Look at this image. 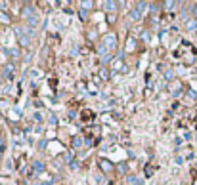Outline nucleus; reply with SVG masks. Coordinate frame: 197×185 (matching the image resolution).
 <instances>
[{"label": "nucleus", "instance_id": "f257e3e1", "mask_svg": "<svg viewBox=\"0 0 197 185\" xmlns=\"http://www.w3.org/2000/svg\"><path fill=\"white\" fill-rule=\"evenodd\" d=\"M15 35L19 36V44H21V46H27V44H29V40H31L29 35H25V32L21 31L19 27H15Z\"/></svg>", "mask_w": 197, "mask_h": 185}, {"label": "nucleus", "instance_id": "f03ea898", "mask_svg": "<svg viewBox=\"0 0 197 185\" xmlns=\"http://www.w3.org/2000/svg\"><path fill=\"white\" fill-rule=\"evenodd\" d=\"M115 44H117V36L115 35H107L105 36V48L111 50V48H115Z\"/></svg>", "mask_w": 197, "mask_h": 185}, {"label": "nucleus", "instance_id": "7ed1b4c3", "mask_svg": "<svg viewBox=\"0 0 197 185\" xmlns=\"http://www.w3.org/2000/svg\"><path fill=\"white\" fill-rule=\"evenodd\" d=\"M144 6H146V4H138V8L130 12V17H132V19H140V15H142V8H144Z\"/></svg>", "mask_w": 197, "mask_h": 185}, {"label": "nucleus", "instance_id": "20e7f679", "mask_svg": "<svg viewBox=\"0 0 197 185\" xmlns=\"http://www.w3.org/2000/svg\"><path fill=\"white\" fill-rule=\"evenodd\" d=\"M12 71H14V65H6V67H4V77L10 78V77H12Z\"/></svg>", "mask_w": 197, "mask_h": 185}, {"label": "nucleus", "instance_id": "39448f33", "mask_svg": "<svg viewBox=\"0 0 197 185\" xmlns=\"http://www.w3.org/2000/svg\"><path fill=\"white\" fill-rule=\"evenodd\" d=\"M111 168H113V166H111V162L102 160V170H103V172H111Z\"/></svg>", "mask_w": 197, "mask_h": 185}, {"label": "nucleus", "instance_id": "423d86ee", "mask_svg": "<svg viewBox=\"0 0 197 185\" xmlns=\"http://www.w3.org/2000/svg\"><path fill=\"white\" fill-rule=\"evenodd\" d=\"M103 6L109 10V12H115V8H117V4H115V2H105Z\"/></svg>", "mask_w": 197, "mask_h": 185}, {"label": "nucleus", "instance_id": "0eeeda50", "mask_svg": "<svg viewBox=\"0 0 197 185\" xmlns=\"http://www.w3.org/2000/svg\"><path fill=\"white\" fill-rule=\"evenodd\" d=\"M44 170V164H42V162H35V172L38 174V172H42Z\"/></svg>", "mask_w": 197, "mask_h": 185}, {"label": "nucleus", "instance_id": "6e6552de", "mask_svg": "<svg viewBox=\"0 0 197 185\" xmlns=\"http://www.w3.org/2000/svg\"><path fill=\"white\" fill-rule=\"evenodd\" d=\"M29 23H31V27H37V23H38V17H37V15H31Z\"/></svg>", "mask_w": 197, "mask_h": 185}, {"label": "nucleus", "instance_id": "1a4fd4ad", "mask_svg": "<svg viewBox=\"0 0 197 185\" xmlns=\"http://www.w3.org/2000/svg\"><path fill=\"white\" fill-rule=\"evenodd\" d=\"M197 29V21H190L188 23V31H195Z\"/></svg>", "mask_w": 197, "mask_h": 185}, {"label": "nucleus", "instance_id": "9d476101", "mask_svg": "<svg viewBox=\"0 0 197 185\" xmlns=\"http://www.w3.org/2000/svg\"><path fill=\"white\" fill-rule=\"evenodd\" d=\"M81 145H82V141H81V139H75V141H73V147H75V149H79Z\"/></svg>", "mask_w": 197, "mask_h": 185}, {"label": "nucleus", "instance_id": "9b49d317", "mask_svg": "<svg viewBox=\"0 0 197 185\" xmlns=\"http://www.w3.org/2000/svg\"><path fill=\"white\" fill-rule=\"evenodd\" d=\"M0 19H2V21H4V23H10V17H8L6 14H0Z\"/></svg>", "mask_w": 197, "mask_h": 185}, {"label": "nucleus", "instance_id": "f8f14e48", "mask_svg": "<svg viewBox=\"0 0 197 185\" xmlns=\"http://www.w3.org/2000/svg\"><path fill=\"white\" fill-rule=\"evenodd\" d=\"M23 15H25V17H29V19H31V8H25V12H23Z\"/></svg>", "mask_w": 197, "mask_h": 185}, {"label": "nucleus", "instance_id": "ddd939ff", "mask_svg": "<svg viewBox=\"0 0 197 185\" xmlns=\"http://www.w3.org/2000/svg\"><path fill=\"white\" fill-rule=\"evenodd\" d=\"M188 97H190V99H195L197 94H195V92H188Z\"/></svg>", "mask_w": 197, "mask_h": 185}, {"label": "nucleus", "instance_id": "4468645a", "mask_svg": "<svg viewBox=\"0 0 197 185\" xmlns=\"http://www.w3.org/2000/svg\"><path fill=\"white\" fill-rule=\"evenodd\" d=\"M92 6H94L92 2H82V8H92Z\"/></svg>", "mask_w": 197, "mask_h": 185}, {"label": "nucleus", "instance_id": "2eb2a0df", "mask_svg": "<svg viewBox=\"0 0 197 185\" xmlns=\"http://www.w3.org/2000/svg\"><path fill=\"white\" fill-rule=\"evenodd\" d=\"M142 38L147 40V38H149V32H147V31H146V32H142Z\"/></svg>", "mask_w": 197, "mask_h": 185}, {"label": "nucleus", "instance_id": "dca6fc26", "mask_svg": "<svg viewBox=\"0 0 197 185\" xmlns=\"http://www.w3.org/2000/svg\"><path fill=\"white\" fill-rule=\"evenodd\" d=\"M165 8H174V2H165Z\"/></svg>", "mask_w": 197, "mask_h": 185}, {"label": "nucleus", "instance_id": "f3484780", "mask_svg": "<svg viewBox=\"0 0 197 185\" xmlns=\"http://www.w3.org/2000/svg\"><path fill=\"white\" fill-rule=\"evenodd\" d=\"M193 14H195V17H197V6H195V8H193Z\"/></svg>", "mask_w": 197, "mask_h": 185}]
</instances>
